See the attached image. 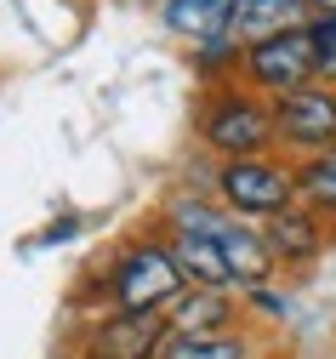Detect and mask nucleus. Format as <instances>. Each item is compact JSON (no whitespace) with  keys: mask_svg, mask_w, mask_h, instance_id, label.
I'll use <instances>...</instances> for the list:
<instances>
[{"mask_svg":"<svg viewBox=\"0 0 336 359\" xmlns=\"http://www.w3.org/2000/svg\"><path fill=\"white\" fill-rule=\"evenodd\" d=\"M188 291L182 268L171 257V240L154 217H142L137 229H126L103 262L86 268V280L69 291L80 313H166Z\"/></svg>","mask_w":336,"mask_h":359,"instance_id":"f257e3e1","label":"nucleus"},{"mask_svg":"<svg viewBox=\"0 0 336 359\" xmlns=\"http://www.w3.org/2000/svg\"><path fill=\"white\" fill-rule=\"evenodd\" d=\"M188 131L194 149L211 160H251V154H279V131H274V103L257 97L246 80L228 86H200L188 103Z\"/></svg>","mask_w":336,"mask_h":359,"instance_id":"f03ea898","label":"nucleus"},{"mask_svg":"<svg viewBox=\"0 0 336 359\" xmlns=\"http://www.w3.org/2000/svg\"><path fill=\"white\" fill-rule=\"evenodd\" d=\"M217 200L228 217L268 222L297 200V165L291 154H251V160H217Z\"/></svg>","mask_w":336,"mask_h":359,"instance_id":"7ed1b4c3","label":"nucleus"},{"mask_svg":"<svg viewBox=\"0 0 336 359\" xmlns=\"http://www.w3.org/2000/svg\"><path fill=\"white\" fill-rule=\"evenodd\" d=\"M171 342L166 313H91L69 359H160Z\"/></svg>","mask_w":336,"mask_h":359,"instance_id":"20e7f679","label":"nucleus"},{"mask_svg":"<svg viewBox=\"0 0 336 359\" xmlns=\"http://www.w3.org/2000/svg\"><path fill=\"white\" fill-rule=\"evenodd\" d=\"M239 80H246L257 97H268V103L314 86V40H308V29H291V34H274V40L246 46Z\"/></svg>","mask_w":336,"mask_h":359,"instance_id":"39448f33","label":"nucleus"},{"mask_svg":"<svg viewBox=\"0 0 336 359\" xmlns=\"http://www.w3.org/2000/svg\"><path fill=\"white\" fill-rule=\"evenodd\" d=\"M274 131H279V154H319L336 149V86H302V92L274 103Z\"/></svg>","mask_w":336,"mask_h":359,"instance_id":"423d86ee","label":"nucleus"},{"mask_svg":"<svg viewBox=\"0 0 336 359\" xmlns=\"http://www.w3.org/2000/svg\"><path fill=\"white\" fill-rule=\"evenodd\" d=\"M262 234H268V251H274V262H279V280H285V285H302L314 268H319V257L336 245L330 222L314 217L308 205H291V211L268 217Z\"/></svg>","mask_w":336,"mask_h":359,"instance_id":"0eeeda50","label":"nucleus"},{"mask_svg":"<svg viewBox=\"0 0 336 359\" xmlns=\"http://www.w3.org/2000/svg\"><path fill=\"white\" fill-rule=\"evenodd\" d=\"M217 240H222V257H228V268H234V291H251V285H274V280H279V262H274V251H268L262 222L228 217Z\"/></svg>","mask_w":336,"mask_h":359,"instance_id":"6e6552de","label":"nucleus"},{"mask_svg":"<svg viewBox=\"0 0 336 359\" xmlns=\"http://www.w3.org/2000/svg\"><path fill=\"white\" fill-rule=\"evenodd\" d=\"M160 359H279V348H274L268 331H257V325L246 320V325L206 331V337H177V331H171V342H166Z\"/></svg>","mask_w":336,"mask_h":359,"instance_id":"1a4fd4ad","label":"nucleus"},{"mask_svg":"<svg viewBox=\"0 0 336 359\" xmlns=\"http://www.w3.org/2000/svg\"><path fill=\"white\" fill-rule=\"evenodd\" d=\"M166 320L177 337H206V331H228V325H246V308H239V291H206V285H188Z\"/></svg>","mask_w":336,"mask_h":359,"instance_id":"9d476101","label":"nucleus"},{"mask_svg":"<svg viewBox=\"0 0 336 359\" xmlns=\"http://www.w3.org/2000/svg\"><path fill=\"white\" fill-rule=\"evenodd\" d=\"M234 12L239 0H160V29L182 46H200V40L234 34Z\"/></svg>","mask_w":336,"mask_h":359,"instance_id":"9b49d317","label":"nucleus"},{"mask_svg":"<svg viewBox=\"0 0 336 359\" xmlns=\"http://www.w3.org/2000/svg\"><path fill=\"white\" fill-rule=\"evenodd\" d=\"M149 217L160 222L166 234H222V222H228V211H222V200H217V194L182 189V183H171Z\"/></svg>","mask_w":336,"mask_h":359,"instance_id":"f8f14e48","label":"nucleus"},{"mask_svg":"<svg viewBox=\"0 0 336 359\" xmlns=\"http://www.w3.org/2000/svg\"><path fill=\"white\" fill-rule=\"evenodd\" d=\"M308 23H314V0H239V12H234V34L246 46L291 34V29H308Z\"/></svg>","mask_w":336,"mask_h":359,"instance_id":"ddd939ff","label":"nucleus"},{"mask_svg":"<svg viewBox=\"0 0 336 359\" xmlns=\"http://www.w3.org/2000/svg\"><path fill=\"white\" fill-rule=\"evenodd\" d=\"M166 240H171V257H177V268H182V280H188V285L234 291V268H228L217 234H166Z\"/></svg>","mask_w":336,"mask_h":359,"instance_id":"4468645a","label":"nucleus"},{"mask_svg":"<svg viewBox=\"0 0 336 359\" xmlns=\"http://www.w3.org/2000/svg\"><path fill=\"white\" fill-rule=\"evenodd\" d=\"M182 63H188V74H194V92L200 86H228V80H239L246 40L239 34H217V40H200V46H182Z\"/></svg>","mask_w":336,"mask_h":359,"instance_id":"2eb2a0df","label":"nucleus"},{"mask_svg":"<svg viewBox=\"0 0 336 359\" xmlns=\"http://www.w3.org/2000/svg\"><path fill=\"white\" fill-rule=\"evenodd\" d=\"M297 165V200L330 222V234H336V149H319V154H302L291 160Z\"/></svg>","mask_w":336,"mask_h":359,"instance_id":"dca6fc26","label":"nucleus"},{"mask_svg":"<svg viewBox=\"0 0 336 359\" xmlns=\"http://www.w3.org/2000/svg\"><path fill=\"white\" fill-rule=\"evenodd\" d=\"M239 308H246V320H251L257 331L279 337L285 320L297 313V297H291V285H285V280H274V285H251V291H239Z\"/></svg>","mask_w":336,"mask_h":359,"instance_id":"f3484780","label":"nucleus"},{"mask_svg":"<svg viewBox=\"0 0 336 359\" xmlns=\"http://www.w3.org/2000/svg\"><path fill=\"white\" fill-rule=\"evenodd\" d=\"M86 234V217L80 211H58V217H46L40 229L23 240V257H34V251H58V245H69V240H80Z\"/></svg>","mask_w":336,"mask_h":359,"instance_id":"a211bd4d","label":"nucleus"},{"mask_svg":"<svg viewBox=\"0 0 336 359\" xmlns=\"http://www.w3.org/2000/svg\"><path fill=\"white\" fill-rule=\"evenodd\" d=\"M314 80H319V86H336V40L314 46Z\"/></svg>","mask_w":336,"mask_h":359,"instance_id":"6ab92c4d","label":"nucleus"},{"mask_svg":"<svg viewBox=\"0 0 336 359\" xmlns=\"http://www.w3.org/2000/svg\"><path fill=\"white\" fill-rule=\"evenodd\" d=\"M319 12H336V0H314V18H319Z\"/></svg>","mask_w":336,"mask_h":359,"instance_id":"aec40b11","label":"nucleus"}]
</instances>
